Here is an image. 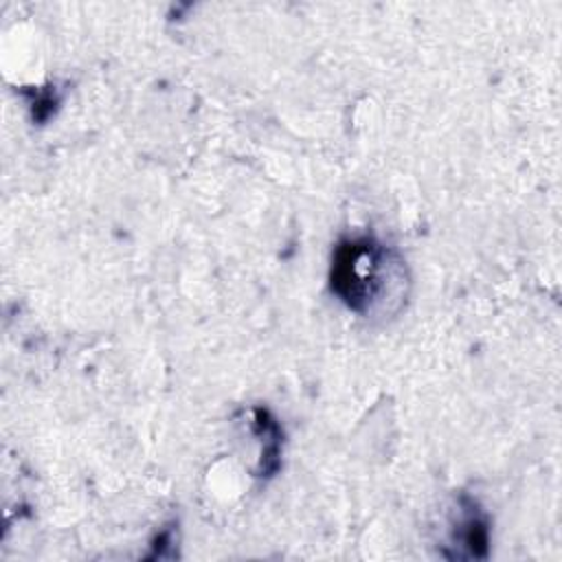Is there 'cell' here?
<instances>
[{
    "label": "cell",
    "mask_w": 562,
    "mask_h": 562,
    "mask_svg": "<svg viewBox=\"0 0 562 562\" xmlns=\"http://www.w3.org/2000/svg\"><path fill=\"white\" fill-rule=\"evenodd\" d=\"M382 250L369 239L342 241L331 266L334 292L353 310L367 307L380 285Z\"/></svg>",
    "instance_id": "1"
}]
</instances>
